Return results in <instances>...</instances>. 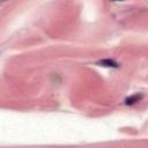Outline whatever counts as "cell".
Wrapping results in <instances>:
<instances>
[{
  "label": "cell",
  "mask_w": 148,
  "mask_h": 148,
  "mask_svg": "<svg viewBox=\"0 0 148 148\" xmlns=\"http://www.w3.org/2000/svg\"><path fill=\"white\" fill-rule=\"evenodd\" d=\"M97 64L101 65V66H105V67H118V64L114 60H111V59H104V60L98 61Z\"/></svg>",
  "instance_id": "1"
},
{
  "label": "cell",
  "mask_w": 148,
  "mask_h": 148,
  "mask_svg": "<svg viewBox=\"0 0 148 148\" xmlns=\"http://www.w3.org/2000/svg\"><path fill=\"white\" fill-rule=\"evenodd\" d=\"M140 98H141V95L135 94V95H133V96L126 98V99H125V104H127V105H128V104H134L135 102H139Z\"/></svg>",
  "instance_id": "2"
}]
</instances>
